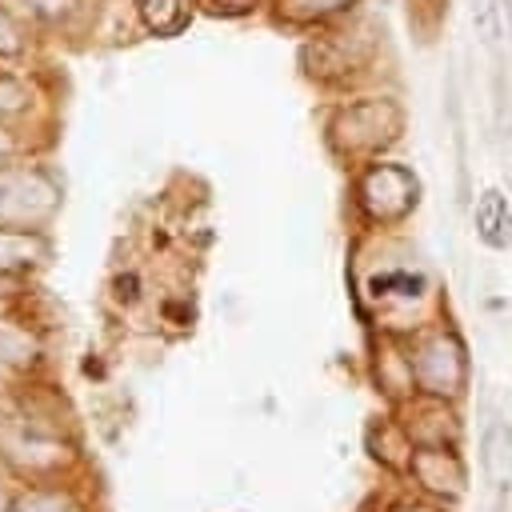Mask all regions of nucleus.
Segmentation results:
<instances>
[{"mask_svg": "<svg viewBox=\"0 0 512 512\" xmlns=\"http://www.w3.org/2000/svg\"><path fill=\"white\" fill-rule=\"evenodd\" d=\"M60 192L36 168H4L0 172V228H28L52 216Z\"/></svg>", "mask_w": 512, "mask_h": 512, "instance_id": "obj_1", "label": "nucleus"}, {"mask_svg": "<svg viewBox=\"0 0 512 512\" xmlns=\"http://www.w3.org/2000/svg\"><path fill=\"white\" fill-rule=\"evenodd\" d=\"M400 124H404V116L392 100H360V104H348L336 116L332 136L348 152H376V148L396 140Z\"/></svg>", "mask_w": 512, "mask_h": 512, "instance_id": "obj_2", "label": "nucleus"}, {"mask_svg": "<svg viewBox=\"0 0 512 512\" xmlns=\"http://www.w3.org/2000/svg\"><path fill=\"white\" fill-rule=\"evenodd\" d=\"M360 200L376 220H400L416 204V180L396 164H376L360 180Z\"/></svg>", "mask_w": 512, "mask_h": 512, "instance_id": "obj_3", "label": "nucleus"}, {"mask_svg": "<svg viewBox=\"0 0 512 512\" xmlns=\"http://www.w3.org/2000/svg\"><path fill=\"white\" fill-rule=\"evenodd\" d=\"M476 232L484 244L492 248H508L512 244V204L504 192L488 188L480 200H476Z\"/></svg>", "mask_w": 512, "mask_h": 512, "instance_id": "obj_4", "label": "nucleus"}, {"mask_svg": "<svg viewBox=\"0 0 512 512\" xmlns=\"http://www.w3.org/2000/svg\"><path fill=\"white\" fill-rule=\"evenodd\" d=\"M48 256V244L28 228H0V268H24Z\"/></svg>", "mask_w": 512, "mask_h": 512, "instance_id": "obj_5", "label": "nucleus"}, {"mask_svg": "<svg viewBox=\"0 0 512 512\" xmlns=\"http://www.w3.org/2000/svg\"><path fill=\"white\" fill-rule=\"evenodd\" d=\"M136 8L156 36H172L184 28V4L180 0H136Z\"/></svg>", "mask_w": 512, "mask_h": 512, "instance_id": "obj_6", "label": "nucleus"}, {"mask_svg": "<svg viewBox=\"0 0 512 512\" xmlns=\"http://www.w3.org/2000/svg\"><path fill=\"white\" fill-rule=\"evenodd\" d=\"M348 4H352V0H276L280 16H284L288 24H312V20H324V16H332V12L348 8Z\"/></svg>", "mask_w": 512, "mask_h": 512, "instance_id": "obj_7", "label": "nucleus"}, {"mask_svg": "<svg viewBox=\"0 0 512 512\" xmlns=\"http://www.w3.org/2000/svg\"><path fill=\"white\" fill-rule=\"evenodd\" d=\"M500 16H504V4L500 0H472L476 36H484L488 44H496V36H500Z\"/></svg>", "mask_w": 512, "mask_h": 512, "instance_id": "obj_8", "label": "nucleus"}, {"mask_svg": "<svg viewBox=\"0 0 512 512\" xmlns=\"http://www.w3.org/2000/svg\"><path fill=\"white\" fill-rule=\"evenodd\" d=\"M24 100H28L24 96V84L0 72V112H16V108H24Z\"/></svg>", "mask_w": 512, "mask_h": 512, "instance_id": "obj_9", "label": "nucleus"}, {"mask_svg": "<svg viewBox=\"0 0 512 512\" xmlns=\"http://www.w3.org/2000/svg\"><path fill=\"white\" fill-rule=\"evenodd\" d=\"M24 44H20V28H16V20L0 8V56H16Z\"/></svg>", "mask_w": 512, "mask_h": 512, "instance_id": "obj_10", "label": "nucleus"}, {"mask_svg": "<svg viewBox=\"0 0 512 512\" xmlns=\"http://www.w3.org/2000/svg\"><path fill=\"white\" fill-rule=\"evenodd\" d=\"M44 20H68L72 12H76V4L80 0H28Z\"/></svg>", "mask_w": 512, "mask_h": 512, "instance_id": "obj_11", "label": "nucleus"}, {"mask_svg": "<svg viewBox=\"0 0 512 512\" xmlns=\"http://www.w3.org/2000/svg\"><path fill=\"white\" fill-rule=\"evenodd\" d=\"M16 292H20V276L0 268V296H16Z\"/></svg>", "mask_w": 512, "mask_h": 512, "instance_id": "obj_12", "label": "nucleus"}, {"mask_svg": "<svg viewBox=\"0 0 512 512\" xmlns=\"http://www.w3.org/2000/svg\"><path fill=\"white\" fill-rule=\"evenodd\" d=\"M252 0H216V8H248Z\"/></svg>", "mask_w": 512, "mask_h": 512, "instance_id": "obj_13", "label": "nucleus"}, {"mask_svg": "<svg viewBox=\"0 0 512 512\" xmlns=\"http://www.w3.org/2000/svg\"><path fill=\"white\" fill-rule=\"evenodd\" d=\"M8 152H12V140H8V132H4V128H0V160H4V156H8Z\"/></svg>", "mask_w": 512, "mask_h": 512, "instance_id": "obj_14", "label": "nucleus"}, {"mask_svg": "<svg viewBox=\"0 0 512 512\" xmlns=\"http://www.w3.org/2000/svg\"><path fill=\"white\" fill-rule=\"evenodd\" d=\"M508 24H512V4H508Z\"/></svg>", "mask_w": 512, "mask_h": 512, "instance_id": "obj_15", "label": "nucleus"}]
</instances>
